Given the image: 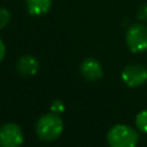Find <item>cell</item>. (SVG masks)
<instances>
[{"label": "cell", "instance_id": "cell-1", "mask_svg": "<svg viewBox=\"0 0 147 147\" xmlns=\"http://www.w3.org/2000/svg\"><path fill=\"white\" fill-rule=\"evenodd\" d=\"M63 131V122L55 113H48L40 116L36 123V133L44 141L56 140Z\"/></svg>", "mask_w": 147, "mask_h": 147}, {"label": "cell", "instance_id": "cell-2", "mask_svg": "<svg viewBox=\"0 0 147 147\" xmlns=\"http://www.w3.org/2000/svg\"><path fill=\"white\" fill-rule=\"evenodd\" d=\"M139 136L134 129L125 124H116L107 133L109 147H137Z\"/></svg>", "mask_w": 147, "mask_h": 147}, {"label": "cell", "instance_id": "cell-3", "mask_svg": "<svg viewBox=\"0 0 147 147\" xmlns=\"http://www.w3.org/2000/svg\"><path fill=\"white\" fill-rule=\"evenodd\" d=\"M125 42L132 53L147 51V25L142 23L131 25L125 33Z\"/></svg>", "mask_w": 147, "mask_h": 147}, {"label": "cell", "instance_id": "cell-4", "mask_svg": "<svg viewBox=\"0 0 147 147\" xmlns=\"http://www.w3.org/2000/svg\"><path fill=\"white\" fill-rule=\"evenodd\" d=\"M24 134L16 123H6L0 126V147H21Z\"/></svg>", "mask_w": 147, "mask_h": 147}, {"label": "cell", "instance_id": "cell-5", "mask_svg": "<svg viewBox=\"0 0 147 147\" xmlns=\"http://www.w3.org/2000/svg\"><path fill=\"white\" fill-rule=\"evenodd\" d=\"M121 76L129 87H139L147 82V69L138 63L127 64L122 70Z\"/></svg>", "mask_w": 147, "mask_h": 147}, {"label": "cell", "instance_id": "cell-6", "mask_svg": "<svg viewBox=\"0 0 147 147\" xmlns=\"http://www.w3.org/2000/svg\"><path fill=\"white\" fill-rule=\"evenodd\" d=\"M80 74L86 80L95 82L102 77L103 70L98 60L93 57H87L80 63Z\"/></svg>", "mask_w": 147, "mask_h": 147}, {"label": "cell", "instance_id": "cell-7", "mask_svg": "<svg viewBox=\"0 0 147 147\" xmlns=\"http://www.w3.org/2000/svg\"><path fill=\"white\" fill-rule=\"evenodd\" d=\"M16 69L21 76L24 77L34 76L39 71V61L34 56L30 54H25L18 59L16 63Z\"/></svg>", "mask_w": 147, "mask_h": 147}, {"label": "cell", "instance_id": "cell-8", "mask_svg": "<svg viewBox=\"0 0 147 147\" xmlns=\"http://www.w3.org/2000/svg\"><path fill=\"white\" fill-rule=\"evenodd\" d=\"M52 8V0H26L28 13L32 16H42Z\"/></svg>", "mask_w": 147, "mask_h": 147}, {"label": "cell", "instance_id": "cell-9", "mask_svg": "<svg viewBox=\"0 0 147 147\" xmlns=\"http://www.w3.org/2000/svg\"><path fill=\"white\" fill-rule=\"evenodd\" d=\"M136 126L142 133H147V109L141 110L136 116Z\"/></svg>", "mask_w": 147, "mask_h": 147}, {"label": "cell", "instance_id": "cell-10", "mask_svg": "<svg viewBox=\"0 0 147 147\" xmlns=\"http://www.w3.org/2000/svg\"><path fill=\"white\" fill-rule=\"evenodd\" d=\"M10 20H11L10 11L5 7H0V30L5 29L9 24Z\"/></svg>", "mask_w": 147, "mask_h": 147}, {"label": "cell", "instance_id": "cell-11", "mask_svg": "<svg viewBox=\"0 0 147 147\" xmlns=\"http://www.w3.org/2000/svg\"><path fill=\"white\" fill-rule=\"evenodd\" d=\"M137 18L139 21H147V2L140 5L137 9Z\"/></svg>", "mask_w": 147, "mask_h": 147}, {"label": "cell", "instance_id": "cell-12", "mask_svg": "<svg viewBox=\"0 0 147 147\" xmlns=\"http://www.w3.org/2000/svg\"><path fill=\"white\" fill-rule=\"evenodd\" d=\"M51 109H52V113H55V114H60L64 110V105L61 100H54L51 105Z\"/></svg>", "mask_w": 147, "mask_h": 147}, {"label": "cell", "instance_id": "cell-13", "mask_svg": "<svg viewBox=\"0 0 147 147\" xmlns=\"http://www.w3.org/2000/svg\"><path fill=\"white\" fill-rule=\"evenodd\" d=\"M6 56V46H5V42L2 41V39L0 38V62L5 59Z\"/></svg>", "mask_w": 147, "mask_h": 147}]
</instances>
